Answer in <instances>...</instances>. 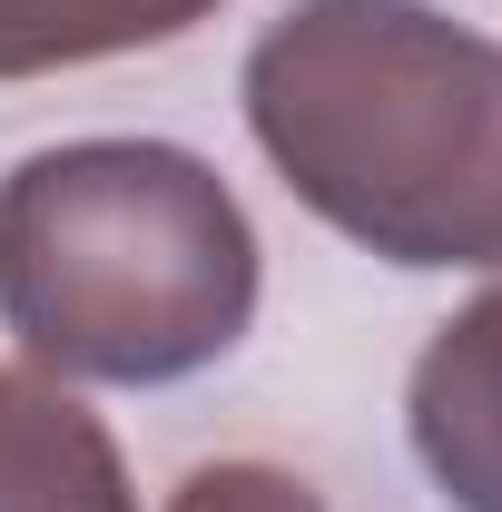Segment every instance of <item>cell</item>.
<instances>
[{
	"mask_svg": "<svg viewBox=\"0 0 502 512\" xmlns=\"http://www.w3.org/2000/svg\"><path fill=\"white\" fill-rule=\"evenodd\" d=\"M296 207L384 266H502V40L434 0H296L247 50Z\"/></svg>",
	"mask_w": 502,
	"mask_h": 512,
	"instance_id": "obj_1",
	"label": "cell"
},
{
	"mask_svg": "<svg viewBox=\"0 0 502 512\" xmlns=\"http://www.w3.org/2000/svg\"><path fill=\"white\" fill-rule=\"evenodd\" d=\"M256 316L237 188L168 138H69L0 178V325L79 384H178Z\"/></svg>",
	"mask_w": 502,
	"mask_h": 512,
	"instance_id": "obj_2",
	"label": "cell"
},
{
	"mask_svg": "<svg viewBox=\"0 0 502 512\" xmlns=\"http://www.w3.org/2000/svg\"><path fill=\"white\" fill-rule=\"evenodd\" d=\"M404 434L453 512H502V276L434 325L404 384Z\"/></svg>",
	"mask_w": 502,
	"mask_h": 512,
	"instance_id": "obj_3",
	"label": "cell"
},
{
	"mask_svg": "<svg viewBox=\"0 0 502 512\" xmlns=\"http://www.w3.org/2000/svg\"><path fill=\"white\" fill-rule=\"evenodd\" d=\"M0 512H138L109 424L30 365H0Z\"/></svg>",
	"mask_w": 502,
	"mask_h": 512,
	"instance_id": "obj_4",
	"label": "cell"
},
{
	"mask_svg": "<svg viewBox=\"0 0 502 512\" xmlns=\"http://www.w3.org/2000/svg\"><path fill=\"white\" fill-rule=\"evenodd\" d=\"M217 0H0V79H50V69L128 60L197 30Z\"/></svg>",
	"mask_w": 502,
	"mask_h": 512,
	"instance_id": "obj_5",
	"label": "cell"
},
{
	"mask_svg": "<svg viewBox=\"0 0 502 512\" xmlns=\"http://www.w3.org/2000/svg\"><path fill=\"white\" fill-rule=\"evenodd\" d=\"M168 512H325L315 503L306 473H286V463H197L188 483L168 493Z\"/></svg>",
	"mask_w": 502,
	"mask_h": 512,
	"instance_id": "obj_6",
	"label": "cell"
}]
</instances>
